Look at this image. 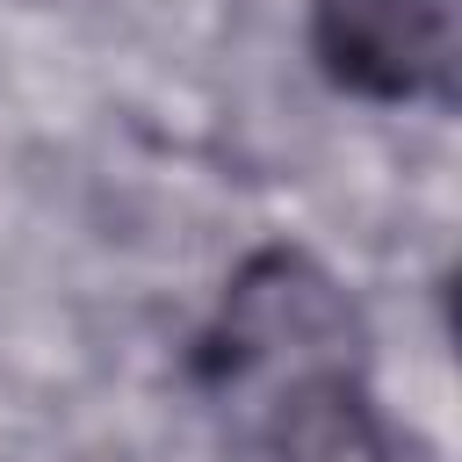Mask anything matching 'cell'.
Wrapping results in <instances>:
<instances>
[{"label":"cell","mask_w":462,"mask_h":462,"mask_svg":"<svg viewBox=\"0 0 462 462\" xmlns=\"http://www.w3.org/2000/svg\"><path fill=\"white\" fill-rule=\"evenodd\" d=\"M310 58L361 101H448L462 0H310Z\"/></svg>","instance_id":"1"},{"label":"cell","mask_w":462,"mask_h":462,"mask_svg":"<svg viewBox=\"0 0 462 462\" xmlns=\"http://www.w3.org/2000/svg\"><path fill=\"white\" fill-rule=\"evenodd\" d=\"M231 397L253 404L260 462H397V440L361 383V354H318L253 375Z\"/></svg>","instance_id":"2"}]
</instances>
